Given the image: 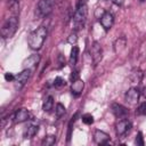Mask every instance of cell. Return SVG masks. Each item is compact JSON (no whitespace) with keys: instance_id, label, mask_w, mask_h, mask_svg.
Returning a JSON list of instances; mask_svg holds the SVG:
<instances>
[{"instance_id":"obj_14","label":"cell","mask_w":146,"mask_h":146,"mask_svg":"<svg viewBox=\"0 0 146 146\" xmlns=\"http://www.w3.org/2000/svg\"><path fill=\"white\" fill-rule=\"evenodd\" d=\"M112 112H113V114L116 116V117H124L127 114H128V110L124 107V106H122L121 104H112Z\"/></svg>"},{"instance_id":"obj_26","label":"cell","mask_w":146,"mask_h":146,"mask_svg":"<svg viewBox=\"0 0 146 146\" xmlns=\"http://www.w3.org/2000/svg\"><path fill=\"white\" fill-rule=\"evenodd\" d=\"M135 143L138 146H144V138H143V133L141 132H138L137 133L136 139H135Z\"/></svg>"},{"instance_id":"obj_20","label":"cell","mask_w":146,"mask_h":146,"mask_svg":"<svg viewBox=\"0 0 146 146\" xmlns=\"http://www.w3.org/2000/svg\"><path fill=\"white\" fill-rule=\"evenodd\" d=\"M78 57H79V48L76 46H74L71 50V56H70V64L72 66H74L78 62Z\"/></svg>"},{"instance_id":"obj_6","label":"cell","mask_w":146,"mask_h":146,"mask_svg":"<svg viewBox=\"0 0 146 146\" xmlns=\"http://www.w3.org/2000/svg\"><path fill=\"white\" fill-rule=\"evenodd\" d=\"M140 97V91L137 88H130L125 92V102L130 105H137L139 102Z\"/></svg>"},{"instance_id":"obj_32","label":"cell","mask_w":146,"mask_h":146,"mask_svg":"<svg viewBox=\"0 0 146 146\" xmlns=\"http://www.w3.org/2000/svg\"><path fill=\"white\" fill-rule=\"evenodd\" d=\"M139 1H140V2H144V1H145V0H139Z\"/></svg>"},{"instance_id":"obj_13","label":"cell","mask_w":146,"mask_h":146,"mask_svg":"<svg viewBox=\"0 0 146 146\" xmlns=\"http://www.w3.org/2000/svg\"><path fill=\"white\" fill-rule=\"evenodd\" d=\"M83 87H84V82L81 80V79H78L75 81L72 82V86H71V92L72 95L74 96H80L82 90H83Z\"/></svg>"},{"instance_id":"obj_12","label":"cell","mask_w":146,"mask_h":146,"mask_svg":"<svg viewBox=\"0 0 146 146\" xmlns=\"http://www.w3.org/2000/svg\"><path fill=\"white\" fill-rule=\"evenodd\" d=\"M39 60H40V56H39V55H31L30 57H27V58L24 60L23 66H24V68L32 70L33 67H35V66L38 65Z\"/></svg>"},{"instance_id":"obj_29","label":"cell","mask_w":146,"mask_h":146,"mask_svg":"<svg viewBox=\"0 0 146 146\" xmlns=\"http://www.w3.org/2000/svg\"><path fill=\"white\" fill-rule=\"evenodd\" d=\"M5 79L7 81H15V75L13 73H6L5 74Z\"/></svg>"},{"instance_id":"obj_9","label":"cell","mask_w":146,"mask_h":146,"mask_svg":"<svg viewBox=\"0 0 146 146\" xmlns=\"http://www.w3.org/2000/svg\"><path fill=\"white\" fill-rule=\"evenodd\" d=\"M30 119V112L26 108H19L15 115H14V122L15 123H22Z\"/></svg>"},{"instance_id":"obj_10","label":"cell","mask_w":146,"mask_h":146,"mask_svg":"<svg viewBox=\"0 0 146 146\" xmlns=\"http://www.w3.org/2000/svg\"><path fill=\"white\" fill-rule=\"evenodd\" d=\"M94 140L98 145H104L110 141V136L102 130H96L94 133Z\"/></svg>"},{"instance_id":"obj_7","label":"cell","mask_w":146,"mask_h":146,"mask_svg":"<svg viewBox=\"0 0 146 146\" xmlns=\"http://www.w3.org/2000/svg\"><path fill=\"white\" fill-rule=\"evenodd\" d=\"M130 128H131V123H130V121L127 120V119H123V120L119 121V122L116 123V125H115L116 135H117L119 137H121V136L125 135V133L130 130Z\"/></svg>"},{"instance_id":"obj_1","label":"cell","mask_w":146,"mask_h":146,"mask_svg":"<svg viewBox=\"0 0 146 146\" xmlns=\"http://www.w3.org/2000/svg\"><path fill=\"white\" fill-rule=\"evenodd\" d=\"M46 38H47V27L40 26V27H38L36 30L32 31L29 34V36H27V43H29V46H30L31 49L39 50L42 47Z\"/></svg>"},{"instance_id":"obj_2","label":"cell","mask_w":146,"mask_h":146,"mask_svg":"<svg viewBox=\"0 0 146 146\" xmlns=\"http://www.w3.org/2000/svg\"><path fill=\"white\" fill-rule=\"evenodd\" d=\"M87 16H88V6L86 3V0H80L76 5V9L73 15V24L75 31L83 27Z\"/></svg>"},{"instance_id":"obj_30","label":"cell","mask_w":146,"mask_h":146,"mask_svg":"<svg viewBox=\"0 0 146 146\" xmlns=\"http://www.w3.org/2000/svg\"><path fill=\"white\" fill-rule=\"evenodd\" d=\"M116 6H122L123 5V2H124V0H112Z\"/></svg>"},{"instance_id":"obj_8","label":"cell","mask_w":146,"mask_h":146,"mask_svg":"<svg viewBox=\"0 0 146 146\" xmlns=\"http://www.w3.org/2000/svg\"><path fill=\"white\" fill-rule=\"evenodd\" d=\"M99 22H100L102 26L104 27V30L105 31H108V30H111V27L113 26V23H114L113 15L110 11H105L102 15V17L99 18Z\"/></svg>"},{"instance_id":"obj_17","label":"cell","mask_w":146,"mask_h":146,"mask_svg":"<svg viewBox=\"0 0 146 146\" xmlns=\"http://www.w3.org/2000/svg\"><path fill=\"white\" fill-rule=\"evenodd\" d=\"M125 46H127V42H125V39L124 38H119L115 43H114V51L116 54H120L122 52L124 49H125Z\"/></svg>"},{"instance_id":"obj_3","label":"cell","mask_w":146,"mask_h":146,"mask_svg":"<svg viewBox=\"0 0 146 146\" xmlns=\"http://www.w3.org/2000/svg\"><path fill=\"white\" fill-rule=\"evenodd\" d=\"M17 27H18V18H17L16 15H11L10 17H8L3 22L2 26H1V35H2V38H6V39L11 38L16 33Z\"/></svg>"},{"instance_id":"obj_23","label":"cell","mask_w":146,"mask_h":146,"mask_svg":"<svg viewBox=\"0 0 146 146\" xmlns=\"http://www.w3.org/2000/svg\"><path fill=\"white\" fill-rule=\"evenodd\" d=\"M82 122L84 123V124H92L94 123V116L91 115V114H89V113H87V114H84V115H82Z\"/></svg>"},{"instance_id":"obj_22","label":"cell","mask_w":146,"mask_h":146,"mask_svg":"<svg viewBox=\"0 0 146 146\" xmlns=\"http://www.w3.org/2000/svg\"><path fill=\"white\" fill-rule=\"evenodd\" d=\"M65 112H66V110H65V106H64L63 104H60V103L56 104L55 113H56V116H57V117H62V116L65 114Z\"/></svg>"},{"instance_id":"obj_5","label":"cell","mask_w":146,"mask_h":146,"mask_svg":"<svg viewBox=\"0 0 146 146\" xmlns=\"http://www.w3.org/2000/svg\"><path fill=\"white\" fill-rule=\"evenodd\" d=\"M90 54H91V58H92L94 65H97L103 58V49H102V46L97 41H95L92 43L91 49H90Z\"/></svg>"},{"instance_id":"obj_24","label":"cell","mask_w":146,"mask_h":146,"mask_svg":"<svg viewBox=\"0 0 146 146\" xmlns=\"http://www.w3.org/2000/svg\"><path fill=\"white\" fill-rule=\"evenodd\" d=\"M66 84V81L63 79V78H60V76H57L56 79H55V81H54V86L56 87V88H62V87H64Z\"/></svg>"},{"instance_id":"obj_4","label":"cell","mask_w":146,"mask_h":146,"mask_svg":"<svg viewBox=\"0 0 146 146\" xmlns=\"http://www.w3.org/2000/svg\"><path fill=\"white\" fill-rule=\"evenodd\" d=\"M54 2L52 0H39L36 6V11L39 17H46L52 11Z\"/></svg>"},{"instance_id":"obj_11","label":"cell","mask_w":146,"mask_h":146,"mask_svg":"<svg viewBox=\"0 0 146 146\" xmlns=\"http://www.w3.org/2000/svg\"><path fill=\"white\" fill-rule=\"evenodd\" d=\"M30 75H31V70L24 68L21 73H18L15 76V82L18 83L19 86H23V84H25L27 82V80L30 79Z\"/></svg>"},{"instance_id":"obj_28","label":"cell","mask_w":146,"mask_h":146,"mask_svg":"<svg viewBox=\"0 0 146 146\" xmlns=\"http://www.w3.org/2000/svg\"><path fill=\"white\" fill-rule=\"evenodd\" d=\"M78 79H80V78H79V71L72 72V74H71V81L73 82V81H75V80H78Z\"/></svg>"},{"instance_id":"obj_19","label":"cell","mask_w":146,"mask_h":146,"mask_svg":"<svg viewBox=\"0 0 146 146\" xmlns=\"http://www.w3.org/2000/svg\"><path fill=\"white\" fill-rule=\"evenodd\" d=\"M52 107H54V98H52V96L46 97L44 100H43V104H42L43 112H49V111L52 110Z\"/></svg>"},{"instance_id":"obj_18","label":"cell","mask_w":146,"mask_h":146,"mask_svg":"<svg viewBox=\"0 0 146 146\" xmlns=\"http://www.w3.org/2000/svg\"><path fill=\"white\" fill-rule=\"evenodd\" d=\"M143 79V72L139 70V68H135L131 71L130 73V80L133 82V83H139Z\"/></svg>"},{"instance_id":"obj_25","label":"cell","mask_w":146,"mask_h":146,"mask_svg":"<svg viewBox=\"0 0 146 146\" xmlns=\"http://www.w3.org/2000/svg\"><path fill=\"white\" fill-rule=\"evenodd\" d=\"M76 41H78V34H76V32L74 31V32H72V33L68 35V38H67V42L74 46V44L76 43Z\"/></svg>"},{"instance_id":"obj_15","label":"cell","mask_w":146,"mask_h":146,"mask_svg":"<svg viewBox=\"0 0 146 146\" xmlns=\"http://www.w3.org/2000/svg\"><path fill=\"white\" fill-rule=\"evenodd\" d=\"M38 131H39V125L30 124L25 128V130L23 132V136H24V138H32L38 133Z\"/></svg>"},{"instance_id":"obj_27","label":"cell","mask_w":146,"mask_h":146,"mask_svg":"<svg viewBox=\"0 0 146 146\" xmlns=\"http://www.w3.org/2000/svg\"><path fill=\"white\" fill-rule=\"evenodd\" d=\"M138 113H140V114H146V102L143 103V104L139 106V108H138Z\"/></svg>"},{"instance_id":"obj_31","label":"cell","mask_w":146,"mask_h":146,"mask_svg":"<svg viewBox=\"0 0 146 146\" xmlns=\"http://www.w3.org/2000/svg\"><path fill=\"white\" fill-rule=\"evenodd\" d=\"M141 95L144 96V98H146V87L143 89V91H141Z\"/></svg>"},{"instance_id":"obj_16","label":"cell","mask_w":146,"mask_h":146,"mask_svg":"<svg viewBox=\"0 0 146 146\" xmlns=\"http://www.w3.org/2000/svg\"><path fill=\"white\" fill-rule=\"evenodd\" d=\"M7 5L11 14L17 16L19 13V0H7Z\"/></svg>"},{"instance_id":"obj_21","label":"cell","mask_w":146,"mask_h":146,"mask_svg":"<svg viewBox=\"0 0 146 146\" xmlns=\"http://www.w3.org/2000/svg\"><path fill=\"white\" fill-rule=\"evenodd\" d=\"M55 141H56V136L49 135V136L44 137V139L42 140L41 144H42V146H51V145L55 144Z\"/></svg>"}]
</instances>
